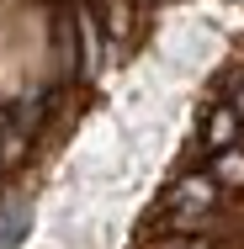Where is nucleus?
I'll use <instances>...</instances> for the list:
<instances>
[{
	"label": "nucleus",
	"mask_w": 244,
	"mask_h": 249,
	"mask_svg": "<svg viewBox=\"0 0 244 249\" xmlns=\"http://www.w3.org/2000/svg\"><path fill=\"white\" fill-rule=\"evenodd\" d=\"M212 201H218V180H212V175H186V180L170 191V207H175L170 223H175V228H196Z\"/></svg>",
	"instance_id": "obj_1"
},
{
	"label": "nucleus",
	"mask_w": 244,
	"mask_h": 249,
	"mask_svg": "<svg viewBox=\"0 0 244 249\" xmlns=\"http://www.w3.org/2000/svg\"><path fill=\"white\" fill-rule=\"evenodd\" d=\"M218 186H244V149H212V170H207Z\"/></svg>",
	"instance_id": "obj_2"
},
{
	"label": "nucleus",
	"mask_w": 244,
	"mask_h": 249,
	"mask_svg": "<svg viewBox=\"0 0 244 249\" xmlns=\"http://www.w3.org/2000/svg\"><path fill=\"white\" fill-rule=\"evenodd\" d=\"M239 133H244V117L234 106H228V111H212V122H207V149H228Z\"/></svg>",
	"instance_id": "obj_3"
},
{
	"label": "nucleus",
	"mask_w": 244,
	"mask_h": 249,
	"mask_svg": "<svg viewBox=\"0 0 244 249\" xmlns=\"http://www.w3.org/2000/svg\"><path fill=\"white\" fill-rule=\"evenodd\" d=\"M27 228H32V212L27 207H0V249H16Z\"/></svg>",
	"instance_id": "obj_4"
},
{
	"label": "nucleus",
	"mask_w": 244,
	"mask_h": 249,
	"mask_svg": "<svg viewBox=\"0 0 244 249\" xmlns=\"http://www.w3.org/2000/svg\"><path fill=\"white\" fill-rule=\"evenodd\" d=\"M80 37H85V69H96L101 43H96V21H91V11H80Z\"/></svg>",
	"instance_id": "obj_5"
},
{
	"label": "nucleus",
	"mask_w": 244,
	"mask_h": 249,
	"mask_svg": "<svg viewBox=\"0 0 244 249\" xmlns=\"http://www.w3.org/2000/svg\"><path fill=\"white\" fill-rule=\"evenodd\" d=\"M234 111H239V117H244V85H239V96H234Z\"/></svg>",
	"instance_id": "obj_6"
},
{
	"label": "nucleus",
	"mask_w": 244,
	"mask_h": 249,
	"mask_svg": "<svg viewBox=\"0 0 244 249\" xmlns=\"http://www.w3.org/2000/svg\"><path fill=\"white\" fill-rule=\"evenodd\" d=\"M159 249H207V244H159Z\"/></svg>",
	"instance_id": "obj_7"
}]
</instances>
